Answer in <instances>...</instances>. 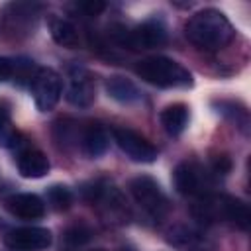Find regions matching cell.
<instances>
[{"label": "cell", "mask_w": 251, "mask_h": 251, "mask_svg": "<svg viewBox=\"0 0 251 251\" xmlns=\"http://www.w3.org/2000/svg\"><path fill=\"white\" fill-rule=\"evenodd\" d=\"M16 143H18V131L12 126V120H10L8 110L0 106V145L14 147Z\"/></svg>", "instance_id": "17"}, {"label": "cell", "mask_w": 251, "mask_h": 251, "mask_svg": "<svg viewBox=\"0 0 251 251\" xmlns=\"http://www.w3.org/2000/svg\"><path fill=\"white\" fill-rule=\"evenodd\" d=\"M96 251H104V249H96Z\"/></svg>", "instance_id": "22"}, {"label": "cell", "mask_w": 251, "mask_h": 251, "mask_svg": "<svg viewBox=\"0 0 251 251\" xmlns=\"http://www.w3.org/2000/svg\"><path fill=\"white\" fill-rule=\"evenodd\" d=\"M14 75H16V61L6 59V57H0V82L12 78Z\"/></svg>", "instance_id": "20"}, {"label": "cell", "mask_w": 251, "mask_h": 251, "mask_svg": "<svg viewBox=\"0 0 251 251\" xmlns=\"http://www.w3.org/2000/svg\"><path fill=\"white\" fill-rule=\"evenodd\" d=\"M194 216L204 222H233L239 227H247L249 224V210L243 202L231 198V196H216V194H204L198 198V202L192 208Z\"/></svg>", "instance_id": "3"}, {"label": "cell", "mask_w": 251, "mask_h": 251, "mask_svg": "<svg viewBox=\"0 0 251 251\" xmlns=\"http://www.w3.org/2000/svg\"><path fill=\"white\" fill-rule=\"evenodd\" d=\"M184 33L192 45L206 51H216L226 47L233 37V27L227 18L218 10H202L196 12L186 27Z\"/></svg>", "instance_id": "1"}, {"label": "cell", "mask_w": 251, "mask_h": 251, "mask_svg": "<svg viewBox=\"0 0 251 251\" xmlns=\"http://www.w3.org/2000/svg\"><path fill=\"white\" fill-rule=\"evenodd\" d=\"M90 239V229H86L84 226H75L67 231V241L73 243V245H80V243H86Z\"/></svg>", "instance_id": "19"}, {"label": "cell", "mask_w": 251, "mask_h": 251, "mask_svg": "<svg viewBox=\"0 0 251 251\" xmlns=\"http://www.w3.org/2000/svg\"><path fill=\"white\" fill-rule=\"evenodd\" d=\"M18 171L25 178H39L49 171V161L45 153L37 149H25L18 157Z\"/></svg>", "instance_id": "12"}, {"label": "cell", "mask_w": 251, "mask_h": 251, "mask_svg": "<svg viewBox=\"0 0 251 251\" xmlns=\"http://www.w3.org/2000/svg\"><path fill=\"white\" fill-rule=\"evenodd\" d=\"M161 124L171 135L182 133L188 124V108L184 104H171L161 112Z\"/></svg>", "instance_id": "15"}, {"label": "cell", "mask_w": 251, "mask_h": 251, "mask_svg": "<svg viewBox=\"0 0 251 251\" xmlns=\"http://www.w3.org/2000/svg\"><path fill=\"white\" fill-rule=\"evenodd\" d=\"M114 141L118 143V147L131 159L137 163H153L157 159V149L137 131L129 129V127H114Z\"/></svg>", "instance_id": "6"}, {"label": "cell", "mask_w": 251, "mask_h": 251, "mask_svg": "<svg viewBox=\"0 0 251 251\" xmlns=\"http://www.w3.org/2000/svg\"><path fill=\"white\" fill-rule=\"evenodd\" d=\"M124 251H129V249H124Z\"/></svg>", "instance_id": "23"}, {"label": "cell", "mask_w": 251, "mask_h": 251, "mask_svg": "<svg viewBox=\"0 0 251 251\" xmlns=\"http://www.w3.org/2000/svg\"><path fill=\"white\" fill-rule=\"evenodd\" d=\"M106 8V4L104 2H80L78 4V10H82L86 16H98L102 10Z\"/></svg>", "instance_id": "21"}, {"label": "cell", "mask_w": 251, "mask_h": 251, "mask_svg": "<svg viewBox=\"0 0 251 251\" xmlns=\"http://www.w3.org/2000/svg\"><path fill=\"white\" fill-rule=\"evenodd\" d=\"M135 71L145 82L161 88H184L192 84L190 73L167 57H147L137 63Z\"/></svg>", "instance_id": "2"}, {"label": "cell", "mask_w": 251, "mask_h": 251, "mask_svg": "<svg viewBox=\"0 0 251 251\" xmlns=\"http://www.w3.org/2000/svg\"><path fill=\"white\" fill-rule=\"evenodd\" d=\"M175 184L180 194L186 196H204L210 188V173H206L196 163H182L175 171Z\"/></svg>", "instance_id": "7"}, {"label": "cell", "mask_w": 251, "mask_h": 251, "mask_svg": "<svg viewBox=\"0 0 251 251\" xmlns=\"http://www.w3.org/2000/svg\"><path fill=\"white\" fill-rule=\"evenodd\" d=\"M96 98L94 82L90 73L84 67H71L69 69V86H67V100L73 106L78 108H88Z\"/></svg>", "instance_id": "9"}, {"label": "cell", "mask_w": 251, "mask_h": 251, "mask_svg": "<svg viewBox=\"0 0 251 251\" xmlns=\"http://www.w3.org/2000/svg\"><path fill=\"white\" fill-rule=\"evenodd\" d=\"M6 208L10 214H14L20 220H37L43 216L45 206L39 196L24 192V194H12L6 198Z\"/></svg>", "instance_id": "11"}, {"label": "cell", "mask_w": 251, "mask_h": 251, "mask_svg": "<svg viewBox=\"0 0 251 251\" xmlns=\"http://www.w3.org/2000/svg\"><path fill=\"white\" fill-rule=\"evenodd\" d=\"M4 243L14 251H43L51 245V233L45 227H16L6 233Z\"/></svg>", "instance_id": "8"}, {"label": "cell", "mask_w": 251, "mask_h": 251, "mask_svg": "<svg viewBox=\"0 0 251 251\" xmlns=\"http://www.w3.org/2000/svg\"><path fill=\"white\" fill-rule=\"evenodd\" d=\"M82 149L90 157H100L108 149V133L102 126L90 124L82 131Z\"/></svg>", "instance_id": "14"}, {"label": "cell", "mask_w": 251, "mask_h": 251, "mask_svg": "<svg viewBox=\"0 0 251 251\" xmlns=\"http://www.w3.org/2000/svg\"><path fill=\"white\" fill-rule=\"evenodd\" d=\"M51 35L63 47H76L78 45V31L67 20H55L51 24Z\"/></svg>", "instance_id": "16"}, {"label": "cell", "mask_w": 251, "mask_h": 251, "mask_svg": "<svg viewBox=\"0 0 251 251\" xmlns=\"http://www.w3.org/2000/svg\"><path fill=\"white\" fill-rule=\"evenodd\" d=\"M129 190L131 196L135 198V202L149 212L151 216H163L167 212V198L161 190V186L151 178V176H135L129 182Z\"/></svg>", "instance_id": "5"}, {"label": "cell", "mask_w": 251, "mask_h": 251, "mask_svg": "<svg viewBox=\"0 0 251 251\" xmlns=\"http://www.w3.org/2000/svg\"><path fill=\"white\" fill-rule=\"evenodd\" d=\"M165 39H167L165 25L155 20L145 22L124 35V43L131 49H153V47L163 45Z\"/></svg>", "instance_id": "10"}, {"label": "cell", "mask_w": 251, "mask_h": 251, "mask_svg": "<svg viewBox=\"0 0 251 251\" xmlns=\"http://www.w3.org/2000/svg\"><path fill=\"white\" fill-rule=\"evenodd\" d=\"M106 90H108V94H110L114 100L126 102V104L135 102V100L141 98L139 88H137L129 78H126V76H110L108 82H106Z\"/></svg>", "instance_id": "13"}, {"label": "cell", "mask_w": 251, "mask_h": 251, "mask_svg": "<svg viewBox=\"0 0 251 251\" xmlns=\"http://www.w3.org/2000/svg\"><path fill=\"white\" fill-rule=\"evenodd\" d=\"M47 198L55 210H67L73 202V194L67 186H51L47 192Z\"/></svg>", "instance_id": "18"}, {"label": "cell", "mask_w": 251, "mask_h": 251, "mask_svg": "<svg viewBox=\"0 0 251 251\" xmlns=\"http://www.w3.org/2000/svg\"><path fill=\"white\" fill-rule=\"evenodd\" d=\"M31 94L35 100V106L41 112H49L55 108V104L61 98V78L53 69H37L33 78L29 80Z\"/></svg>", "instance_id": "4"}]
</instances>
